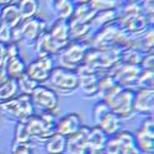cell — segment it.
<instances>
[{
  "instance_id": "cell-6",
  "label": "cell",
  "mask_w": 154,
  "mask_h": 154,
  "mask_svg": "<svg viewBox=\"0 0 154 154\" xmlns=\"http://www.w3.org/2000/svg\"><path fill=\"white\" fill-rule=\"evenodd\" d=\"M48 83L52 85V89L54 88L62 93H72L79 88V79L76 72L74 69L59 66H56L51 72Z\"/></svg>"
},
{
  "instance_id": "cell-31",
  "label": "cell",
  "mask_w": 154,
  "mask_h": 154,
  "mask_svg": "<svg viewBox=\"0 0 154 154\" xmlns=\"http://www.w3.org/2000/svg\"><path fill=\"white\" fill-rule=\"evenodd\" d=\"M14 143H31V138L29 136L25 121H19L15 127V138Z\"/></svg>"
},
{
  "instance_id": "cell-1",
  "label": "cell",
  "mask_w": 154,
  "mask_h": 154,
  "mask_svg": "<svg viewBox=\"0 0 154 154\" xmlns=\"http://www.w3.org/2000/svg\"><path fill=\"white\" fill-rule=\"evenodd\" d=\"M134 94L136 91L132 88H123L116 84L102 96V100L109 105L110 110L113 113H116L121 120H123V119H130L134 113L133 112Z\"/></svg>"
},
{
  "instance_id": "cell-24",
  "label": "cell",
  "mask_w": 154,
  "mask_h": 154,
  "mask_svg": "<svg viewBox=\"0 0 154 154\" xmlns=\"http://www.w3.org/2000/svg\"><path fill=\"white\" fill-rule=\"evenodd\" d=\"M19 84L17 80L6 78L5 80L0 82V104L5 102L12 97L19 95Z\"/></svg>"
},
{
  "instance_id": "cell-12",
  "label": "cell",
  "mask_w": 154,
  "mask_h": 154,
  "mask_svg": "<svg viewBox=\"0 0 154 154\" xmlns=\"http://www.w3.org/2000/svg\"><path fill=\"white\" fill-rule=\"evenodd\" d=\"M142 72L140 66H134V64H126L119 62L116 66L111 69V75L115 78L116 83L123 88H131L136 85L139 73Z\"/></svg>"
},
{
  "instance_id": "cell-23",
  "label": "cell",
  "mask_w": 154,
  "mask_h": 154,
  "mask_svg": "<svg viewBox=\"0 0 154 154\" xmlns=\"http://www.w3.org/2000/svg\"><path fill=\"white\" fill-rule=\"evenodd\" d=\"M96 12L89 6L88 4L84 5H75L73 15L68 20L69 23H90L94 15Z\"/></svg>"
},
{
  "instance_id": "cell-21",
  "label": "cell",
  "mask_w": 154,
  "mask_h": 154,
  "mask_svg": "<svg viewBox=\"0 0 154 154\" xmlns=\"http://www.w3.org/2000/svg\"><path fill=\"white\" fill-rule=\"evenodd\" d=\"M26 66L27 64L25 63V60L22 59L21 54L8 58V62H6V75H8V78L17 80L20 76L23 75L25 72H26Z\"/></svg>"
},
{
  "instance_id": "cell-18",
  "label": "cell",
  "mask_w": 154,
  "mask_h": 154,
  "mask_svg": "<svg viewBox=\"0 0 154 154\" xmlns=\"http://www.w3.org/2000/svg\"><path fill=\"white\" fill-rule=\"evenodd\" d=\"M121 123L122 120L117 116L116 113H113L111 110L105 113L104 116L101 117V120L99 121V123L96 125L102 132H105L109 137L116 134L119 131H121Z\"/></svg>"
},
{
  "instance_id": "cell-41",
  "label": "cell",
  "mask_w": 154,
  "mask_h": 154,
  "mask_svg": "<svg viewBox=\"0 0 154 154\" xmlns=\"http://www.w3.org/2000/svg\"><path fill=\"white\" fill-rule=\"evenodd\" d=\"M56 2H58V0H48V4H49V6H51V5H53Z\"/></svg>"
},
{
  "instance_id": "cell-11",
  "label": "cell",
  "mask_w": 154,
  "mask_h": 154,
  "mask_svg": "<svg viewBox=\"0 0 154 154\" xmlns=\"http://www.w3.org/2000/svg\"><path fill=\"white\" fill-rule=\"evenodd\" d=\"M138 149L143 154H153L154 152V125L153 116H147L140 123L138 131L133 134Z\"/></svg>"
},
{
  "instance_id": "cell-10",
  "label": "cell",
  "mask_w": 154,
  "mask_h": 154,
  "mask_svg": "<svg viewBox=\"0 0 154 154\" xmlns=\"http://www.w3.org/2000/svg\"><path fill=\"white\" fill-rule=\"evenodd\" d=\"M56 67L54 59L52 56H42L37 57L35 60L26 66V73L31 79L37 82L38 84H43L48 82L51 72Z\"/></svg>"
},
{
  "instance_id": "cell-4",
  "label": "cell",
  "mask_w": 154,
  "mask_h": 154,
  "mask_svg": "<svg viewBox=\"0 0 154 154\" xmlns=\"http://www.w3.org/2000/svg\"><path fill=\"white\" fill-rule=\"evenodd\" d=\"M89 47H90V45L85 41H73V42L70 41L57 54L59 67L75 70L83 63L84 56Z\"/></svg>"
},
{
  "instance_id": "cell-36",
  "label": "cell",
  "mask_w": 154,
  "mask_h": 154,
  "mask_svg": "<svg viewBox=\"0 0 154 154\" xmlns=\"http://www.w3.org/2000/svg\"><path fill=\"white\" fill-rule=\"evenodd\" d=\"M12 154H33L31 143H14L11 149Z\"/></svg>"
},
{
  "instance_id": "cell-13",
  "label": "cell",
  "mask_w": 154,
  "mask_h": 154,
  "mask_svg": "<svg viewBox=\"0 0 154 154\" xmlns=\"http://www.w3.org/2000/svg\"><path fill=\"white\" fill-rule=\"evenodd\" d=\"M116 22L119 26L128 35H138L142 33L146 30H148L153 25L149 22V20L143 14L137 15H117Z\"/></svg>"
},
{
  "instance_id": "cell-42",
  "label": "cell",
  "mask_w": 154,
  "mask_h": 154,
  "mask_svg": "<svg viewBox=\"0 0 154 154\" xmlns=\"http://www.w3.org/2000/svg\"><path fill=\"white\" fill-rule=\"evenodd\" d=\"M2 8L3 6H0V26H2Z\"/></svg>"
},
{
  "instance_id": "cell-22",
  "label": "cell",
  "mask_w": 154,
  "mask_h": 154,
  "mask_svg": "<svg viewBox=\"0 0 154 154\" xmlns=\"http://www.w3.org/2000/svg\"><path fill=\"white\" fill-rule=\"evenodd\" d=\"M68 138L66 136H62L54 133L46 140V152L48 154H64L67 153Z\"/></svg>"
},
{
  "instance_id": "cell-8",
  "label": "cell",
  "mask_w": 154,
  "mask_h": 154,
  "mask_svg": "<svg viewBox=\"0 0 154 154\" xmlns=\"http://www.w3.org/2000/svg\"><path fill=\"white\" fill-rule=\"evenodd\" d=\"M33 106L41 109L43 112H56L59 104V97L54 89L43 84L38 85L30 94Z\"/></svg>"
},
{
  "instance_id": "cell-37",
  "label": "cell",
  "mask_w": 154,
  "mask_h": 154,
  "mask_svg": "<svg viewBox=\"0 0 154 154\" xmlns=\"http://www.w3.org/2000/svg\"><path fill=\"white\" fill-rule=\"evenodd\" d=\"M153 64H154V56L153 52H148L144 54L140 59V68L142 69H153Z\"/></svg>"
},
{
  "instance_id": "cell-38",
  "label": "cell",
  "mask_w": 154,
  "mask_h": 154,
  "mask_svg": "<svg viewBox=\"0 0 154 154\" xmlns=\"http://www.w3.org/2000/svg\"><path fill=\"white\" fill-rule=\"evenodd\" d=\"M74 3V5H84V4H88L89 0H72Z\"/></svg>"
},
{
  "instance_id": "cell-9",
  "label": "cell",
  "mask_w": 154,
  "mask_h": 154,
  "mask_svg": "<svg viewBox=\"0 0 154 154\" xmlns=\"http://www.w3.org/2000/svg\"><path fill=\"white\" fill-rule=\"evenodd\" d=\"M22 22L20 11L16 4H9L2 8V26H0V41L10 43L11 32Z\"/></svg>"
},
{
  "instance_id": "cell-39",
  "label": "cell",
  "mask_w": 154,
  "mask_h": 154,
  "mask_svg": "<svg viewBox=\"0 0 154 154\" xmlns=\"http://www.w3.org/2000/svg\"><path fill=\"white\" fill-rule=\"evenodd\" d=\"M12 0H0V6H6L9 4H11Z\"/></svg>"
},
{
  "instance_id": "cell-7",
  "label": "cell",
  "mask_w": 154,
  "mask_h": 154,
  "mask_svg": "<svg viewBox=\"0 0 154 154\" xmlns=\"http://www.w3.org/2000/svg\"><path fill=\"white\" fill-rule=\"evenodd\" d=\"M140 152L136 144L134 136L128 131H119L109 137L104 154H136Z\"/></svg>"
},
{
  "instance_id": "cell-19",
  "label": "cell",
  "mask_w": 154,
  "mask_h": 154,
  "mask_svg": "<svg viewBox=\"0 0 154 154\" xmlns=\"http://www.w3.org/2000/svg\"><path fill=\"white\" fill-rule=\"evenodd\" d=\"M59 48L51 38L48 31H45L42 36L36 41V53L38 57L42 56H56L59 52Z\"/></svg>"
},
{
  "instance_id": "cell-33",
  "label": "cell",
  "mask_w": 154,
  "mask_h": 154,
  "mask_svg": "<svg viewBox=\"0 0 154 154\" xmlns=\"http://www.w3.org/2000/svg\"><path fill=\"white\" fill-rule=\"evenodd\" d=\"M109 111H110V107L104 100H100V101L96 102V104L94 105V107H93V121H94L95 126L99 123L101 117L104 116L105 113H107Z\"/></svg>"
},
{
  "instance_id": "cell-15",
  "label": "cell",
  "mask_w": 154,
  "mask_h": 154,
  "mask_svg": "<svg viewBox=\"0 0 154 154\" xmlns=\"http://www.w3.org/2000/svg\"><path fill=\"white\" fill-rule=\"evenodd\" d=\"M154 107V89H139L134 94L133 112L153 116Z\"/></svg>"
},
{
  "instance_id": "cell-30",
  "label": "cell",
  "mask_w": 154,
  "mask_h": 154,
  "mask_svg": "<svg viewBox=\"0 0 154 154\" xmlns=\"http://www.w3.org/2000/svg\"><path fill=\"white\" fill-rule=\"evenodd\" d=\"M88 5L90 6L95 12L112 10L117 8V3L115 0H89Z\"/></svg>"
},
{
  "instance_id": "cell-14",
  "label": "cell",
  "mask_w": 154,
  "mask_h": 154,
  "mask_svg": "<svg viewBox=\"0 0 154 154\" xmlns=\"http://www.w3.org/2000/svg\"><path fill=\"white\" fill-rule=\"evenodd\" d=\"M76 74H78V79H79V88H82V90L86 95H95L97 94V82L100 79V76L102 73L96 72L91 68H89L84 64L75 69Z\"/></svg>"
},
{
  "instance_id": "cell-29",
  "label": "cell",
  "mask_w": 154,
  "mask_h": 154,
  "mask_svg": "<svg viewBox=\"0 0 154 154\" xmlns=\"http://www.w3.org/2000/svg\"><path fill=\"white\" fill-rule=\"evenodd\" d=\"M17 84H19V90L21 91V94H27V95H30L38 85H41L33 79H31L26 73L17 79Z\"/></svg>"
},
{
  "instance_id": "cell-40",
  "label": "cell",
  "mask_w": 154,
  "mask_h": 154,
  "mask_svg": "<svg viewBox=\"0 0 154 154\" xmlns=\"http://www.w3.org/2000/svg\"><path fill=\"white\" fill-rule=\"evenodd\" d=\"M115 2H116L117 4H126V3H128V2H131V0H115Z\"/></svg>"
},
{
  "instance_id": "cell-34",
  "label": "cell",
  "mask_w": 154,
  "mask_h": 154,
  "mask_svg": "<svg viewBox=\"0 0 154 154\" xmlns=\"http://www.w3.org/2000/svg\"><path fill=\"white\" fill-rule=\"evenodd\" d=\"M139 6L142 10V14L149 20V22L153 25V15H154V0H138Z\"/></svg>"
},
{
  "instance_id": "cell-35",
  "label": "cell",
  "mask_w": 154,
  "mask_h": 154,
  "mask_svg": "<svg viewBox=\"0 0 154 154\" xmlns=\"http://www.w3.org/2000/svg\"><path fill=\"white\" fill-rule=\"evenodd\" d=\"M153 36H154V29H153V26H150V27L147 30V33L143 36L142 42H140V45H143V46L146 47L144 51H146L147 53H148V52H153V45H154Z\"/></svg>"
},
{
  "instance_id": "cell-32",
  "label": "cell",
  "mask_w": 154,
  "mask_h": 154,
  "mask_svg": "<svg viewBox=\"0 0 154 154\" xmlns=\"http://www.w3.org/2000/svg\"><path fill=\"white\" fill-rule=\"evenodd\" d=\"M8 46H9V43L0 41V82H3L8 78V75H6Z\"/></svg>"
},
{
  "instance_id": "cell-26",
  "label": "cell",
  "mask_w": 154,
  "mask_h": 154,
  "mask_svg": "<svg viewBox=\"0 0 154 154\" xmlns=\"http://www.w3.org/2000/svg\"><path fill=\"white\" fill-rule=\"evenodd\" d=\"M54 15L60 20H69L73 15L75 5L72 0H58L53 5H51Z\"/></svg>"
},
{
  "instance_id": "cell-16",
  "label": "cell",
  "mask_w": 154,
  "mask_h": 154,
  "mask_svg": "<svg viewBox=\"0 0 154 154\" xmlns=\"http://www.w3.org/2000/svg\"><path fill=\"white\" fill-rule=\"evenodd\" d=\"M82 120L80 116L76 112L67 113L66 116H62L56 122V133L69 137L78 132L82 127Z\"/></svg>"
},
{
  "instance_id": "cell-27",
  "label": "cell",
  "mask_w": 154,
  "mask_h": 154,
  "mask_svg": "<svg viewBox=\"0 0 154 154\" xmlns=\"http://www.w3.org/2000/svg\"><path fill=\"white\" fill-rule=\"evenodd\" d=\"M117 19V8L116 9H112V10H106V11H100L96 12L94 15L93 20L90 21V26L93 27H102L105 25L113 22L115 20Z\"/></svg>"
},
{
  "instance_id": "cell-25",
  "label": "cell",
  "mask_w": 154,
  "mask_h": 154,
  "mask_svg": "<svg viewBox=\"0 0 154 154\" xmlns=\"http://www.w3.org/2000/svg\"><path fill=\"white\" fill-rule=\"evenodd\" d=\"M16 5L19 8L22 21L35 17L38 10H40V2L38 0H19Z\"/></svg>"
},
{
  "instance_id": "cell-20",
  "label": "cell",
  "mask_w": 154,
  "mask_h": 154,
  "mask_svg": "<svg viewBox=\"0 0 154 154\" xmlns=\"http://www.w3.org/2000/svg\"><path fill=\"white\" fill-rule=\"evenodd\" d=\"M107 139H109V136L105 132H102L97 126L90 127L88 142H89V146L95 150L96 154H102L104 153Z\"/></svg>"
},
{
  "instance_id": "cell-2",
  "label": "cell",
  "mask_w": 154,
  "mask_h": 154,
  "mask_svg": "<svg viewBox=\"0 0 154 154\" xmlns=\"http://www.w3.org/2000/svg\"><path fill=\"white\" fill-rule=\"evenodd\" d=\"M57 116L54 112H43L42 115H32L25 121L29 136L32 140H47L56 133Z\"/></svg>"
},
{
  "instance_id": "cell-5",
  "label": "cell",
  "mask_w": 154,
  "mask_h": 154,
  "mask_svg": "<svg viewBox=\"0 0 154 154\" xmlns=\"http://www.w3.org/2000/svg\"><path fill=\"white\" fill-rule=\"evenodd\" d=\"M46 31V21L40 17H32L25 20L20 23V26L12 30L11 32V42L19 43L20 41H27L30 43L36 42Z\"/></svg>"
},
{
  "instance_id": "cell-28",
  "label": "cell",
  "mask_w": 154,
  "mask_h": 154,
  "mask_svg": "<svg viewBox=\"0 0 154 154\" xmlns=\"http://www.w3.org/2000/svg\"><path fill=\"white\" fill-rule=\"evenodd\" d=\"M136 85L139 86V89H153L154 86V72L153 69H142L139 73L138 79L136 82Z\"/></svg>"
},
{
  "instance_id": "cell-17",
  "label": "cell",
  "mask_w": 154,
  "mask_h": 154,
  "mask_svg": "<svg viewBox=\"0 0 154 154\" xmlns=\"http://www.w3.org/2000/svg\"><path fill=\"white\" fill-rule=\"evenodd\" d=\"M51 38L53 42L57 45L59 49H62L64 46H67L72 40H70V29L68 20H60L57 19L56 22L52 25V27L48 31Z\"/></svg>"
},
{
  "instance_id": "cell-3",
  "label": "cell",
  "mask_w": 154,
  "mask_h": 154,
  "mask_svg": "<svg viewBox=\"0 0 154 154\" xmlns=\"http://www.w3.org/2000/svg\"><path fill=\"white\" fill-rule=\"evenodd\" d=\"M0 111H3L6 116L17 121H26L32 115H35V106L30 95L20 94L5 102H2Z\"/></svg>"
}]
</instances>
